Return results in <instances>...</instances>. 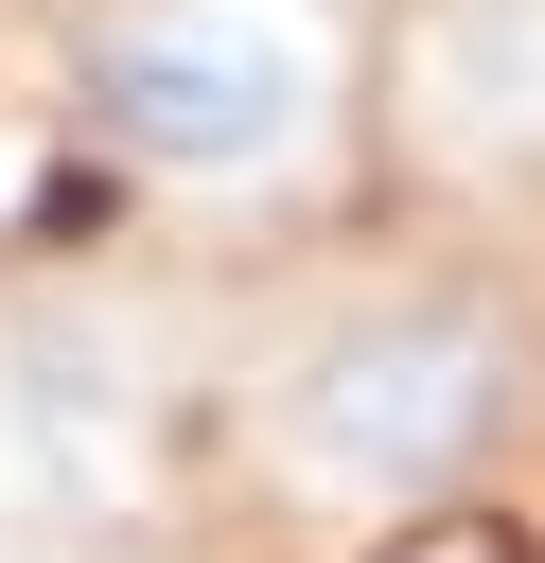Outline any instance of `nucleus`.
<instances>
[{
    "label": "nucleus",
    "mask_w": 545,
    "mask_h": 563,
    "mask_svg": "<svg viewBox=\"0 0 545 563\" xmlns=\"http://www.w3.org/2000/svg\"><path fill=\"white\" fill-rule=\"evenodd\" d=\"M527 422V334L475 282H369L264 369V440L334 510H422Z\"/></svg>",
    "instance_id": "obj_1"
},
{
    "label": "nucleus",
    "mask_w": 545,
    "mask_h": 563,
    "mask_svg": "<svg viewBox=\"0 0 545 563\" xmlns=\"http://www.w3.org/2000/svg\"><path fill=\"white\" fill-rule=\"evenodd\" d=\"M70 106L123 176L246 194L316 141V35L264 18V0H105L70 35Z\"/></svg>",
    "instance_id": "obj_2"
}]
</instances>
